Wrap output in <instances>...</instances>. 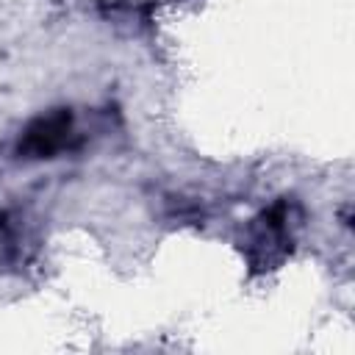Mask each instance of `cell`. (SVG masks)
Masks as SVG:
<instances>
[{"instance_id": "obj_1", "label": "cell", "mask_w": 355, "mask_h": 355, "mask_svg": "<svg viewBox=\"0 0 355 355\" xmlns=\"http://www.w3.org/2000/svg\"><path fill=\"white\" fill-rule=\"evenodd\" d=\"M288 214H291V202L288 200H277L275 205H269L252 225V233L244 244L247 261L250 266L258 272L272 269L277 261H283L291 252V236H288Z\"/></svg>"}, {"instance_id": "obj_2", "label": "cell", "mask_w": 355, "mask_h": 355, "mask_svg": "<svg viewBox=\"0 0 355 355\" xmlns=\"http://www.w3.org/2000/svg\"><path fill=\"white\" fill-rule=\"evenodd\" d=\"M72 139V111L55 108L44 116H36L19 136L17 153L19 158H53Z\"/></svg>"}]
</instances>
